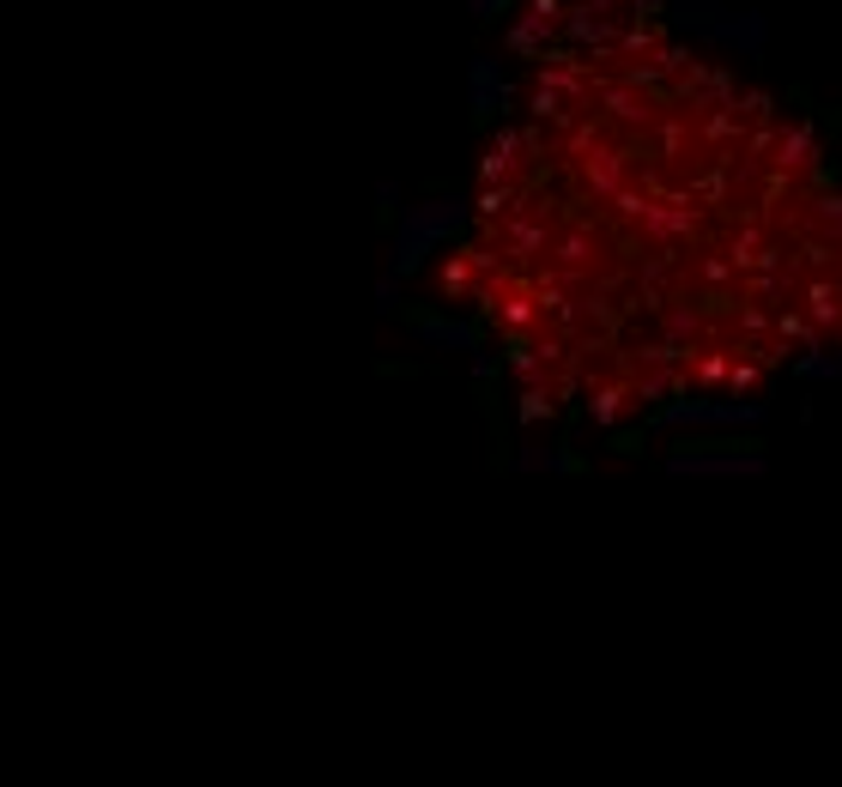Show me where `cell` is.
Masks as SVG:
<instances>
[{"instance_id":"cell-1","label":"cell","mask_w":842,"mask_h":787,"mask_svg":"<svg viewBox=\"0 0 842 787\" xmlns=\"http://www.w3.org/2000/svg\"><path fill=\"white\" fill-rule=\"evenodd\" d=\"M394 273L516 449L709 442L842 364V164L661 12L552 0Z\"/></svg>"}]
</instances>
